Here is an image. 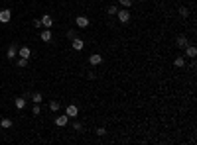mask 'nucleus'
Returning a JSON list of instances; mask_svg holds the SVG:
<instances>
[{
    "mask_svg": "<svg viewBox=\"0 0 197 145\" xmlns=\"http://www.w3.org/2000/svg\"><path fill=\"white\" fill-rule=\"evenodd\" d=\"M116 16H118V22H122V24H128V22H130V12H128L126 8L118 10V12H116Z\"/></svg>",
    "mask_w": 197,
    "mask_h": 145,
    "instance_id": "nucleus-1",
    "label": "nucleus"
},
{
    "mask_svg": "<svg viewBox=\"0 0 197 145\" xmlns=\"http://www.w3.org/2000/svg\"><path fill=\"white\" fill-rule=\"evenodd\" d=\"M10 20H12V10H8V8L0 10V24H8Z\"/></svg>",
    "mask_w": 197,
    "mask_h": 145,
    "instance_id": "nucleus-2",
    "label": "nucleus"
},
{
    "mask_svg": "<svg viewBox=\"0 0 197 145\" xmlns=\"http://www.w3.org/2000/svg\"><path fill=\"white\" fill-rule=\"evenodd\" d=\"M65 116H67V118H77V116H79V108L75 104H69L65 108Z\"/></svg>",
    "mask_w": 197,
    "mask_h": 145,
    "instance_id": "nucleus-3",
    "label": "nucleus"
},
{
    "mask_svg": "<svg viewBox=\"0 0 197 145\" xmlns=\"http://www.w3.org/2000/svg\"><path fill=\"white\" fill-rule=\"evenodd\" d=\"M89 63L93 65V67H97V65L103 63V55H99V53H91L89 55Z\"/></svg>",
    "mask_w": 197,
    "mask_h": 145,
    "instance_id": "nucleus-4",
    "label": "nucleus"
},
{
    "mask_svg": "<svg viewBox=\"0 0 197 145\" xmlns=\"http://www.w3.org/2000/svg\"><path fill=\"white\" fill-rule=\"evenodd\" d=\"M71 47H73L75 51H81V49L85 47V43H83L81 37H73V39H71Z\"/></svg>",
    "mask_w": 197,
    "mask_h": 145,
    "instance_id": "nucleus-5",
    "label": "nucleus"
},
{
    "mask_svg": "<svg viewBox=\"0 0 197 145\" xmlns=\"http://www.w3.org/2000/svg\"><path fill=\"white\" fill-rule=\"evenodd\" d=\"M6 57H8V59H16V57H18V47H16V45L14 43H12L10 45V47H8V51H6Z\"/></svg>",
    "mask_w": 197,
    "mask_h": 145,
    "instance_id": "nucleus-6",
    "label": "nucleus"
},
{
    "mask_svg": "<svg viewBox=\"0 0 197 145\" xmlns=\"http://www.w3.org/2000/svg\"><path fill=\"white\" fill-rule=\"evenodd\" d=\"M40 20H41V26H44V28H47V30L53 26V20H51V16H49V14H44Z\"/></svg>",
    "mask_w": 197,
    "mask_h": 145,
    "instance_id": "nucleus-7",
    "label": "nucleus"
},
{
    "mask_svg": "<svg viewBox=\"0 0 197 145\" xmlns=\"http://www.w3.org/2000/svg\"><path fill=\"white\" fill-rule=\"evenodd\" d=\"M75 24H77L79 28H87L89 26V18H87V16H77V18H75Z\"/></svg>",
    "mask_w": 197,
    "mask_h": 145,
    "instance_id": "nucleus-8",
    "label": "nucleus"
},
{
    "mask_svg": "<svg viewBox=\"0 0 197 145\" xmlns=\"http://www.w3.org/2000/svg\"><path fill=\"white\" fill-rule=\"evenodd\" d=\"M67 122H69V118H67L65 114H63V116H57V118H55V126H57V127H65Z\"/></svg>",
    "mask_w": 197,
    "mask_h": 145,
    "instance_id": "nucleus-9",
    "label": "nucleus"
},
{
    "mask_svg": "<svg viewBox=\"0 0 197 145\" xmlns=\"http://www.w3.org/2000/svg\"><path fill=\"white\" fill-rule=\"evenodd\" d=\"M30 55H32L30 47H20L18 49V57H22V59H30Z\"/></svg>",
    "mask_w": 197,
    "mask_h": 145,
    "instance_id": "nucleus-10",
    "label": "nucleus"
},
{
    "mask_svg": "<svg viewBox=\"0 0 197 145\" xmlns=\"http://www.w3.org/2000/svg\"><path fill=\"white\" fill-rule=\"evenodd\" d=\"M183 49H185V55L187 57H191V59H195V57H197V49L193 47V45H187V47H183Z\"/></svg>",
    "mask_w": 197,
    "mask_h": 145,
    "instance_id": "nucleus-11",
    "label": "nucleus"
},
{
    "mask_svg": "<svg viewBox=\"0 0 197 145\" xmlns=\"http://www.w3.org/2000/svg\"><path fill=\"white\" fill-rule=\"evenodd\" d=\"M187 45H189V39H187L185 35H179V37H178V47L183 49V47H187Z\"/></svg>",
    "mask_w": 197,
    "mask_h": 145,
    "instance_id": "nucleus-12",
    "label": "nucleus"
},
{
    "mask_svg": "<svg viewBox=\"0 0 197 145\" xmlns=\"http://www.w3.org/2000/svg\"><path fill=\"white\" fill-rule=\"evenodd\" d=\"M40 37H41V39H44V41H45V43H47V41H51V39H53V35H51V31H49V30H47V28H45V30H44V31H41V35H40Z\"/></svg>",
    "mask_w": 197,
    "mask_h": 145,
    "instance_id": "nucleus-13",
    "label": "nucleus"
},
{
    "mask_svg": "<svg viewBox=\"0 0 197 145\" xmlns=\"http://www.w3.org/2000/svg\"><path fill=\"white\" fill-rule=\"evenodd\" d=\"M174 65L178 69H183V67H185V57H175V59H174Z\"/></svg>",
    "mask_w": 197,
    "mask_h": 145,
    "instance_id": "nucleus-14",
    "label": "nucleus"
},
{
    "mask_svg": "<svg viewBox=\"0 0 197 145\" xmlns=\"http://www.w3.org/2000/svg\"><path fill=\"white\" fill-rule=\"evenodd\" d=\"M14 104H16V108H18V110L26 108V98H22V96H20V98H16V100H14Z\"/></svg>",
    "mask_w": 197,
    "mask_h": 145,
    "instance_id": "nucleus-15",
    "label": "nucleus"
},
{
    "mask_svg": "<svg viewBox=\"0 0 197 145\" xmlns=\"http://www.w3.org/2000/svg\"><path fill=\"white\" fill-rule=\"evenodd\" d=\"M0 127H4V130H10V127H12V120H10V118L0 120Z\"/></svg>",
    "mask_w": 197,
    "mask_h": 145,
    "instance_id": "nucleus-16",
    "label": "nucleus"
},
{
    "mask_svg": "<svg viewBox=\"0 0 197 145\" xmlns=\"http://www.w3.org/2000/svg\"><path fill=\"white\" fill-rule=\"evenodd\" d=\"M30 98H32V102H33V104H41V100H44V96H41L40 92H33Z\"/></svg>",
    "mask_w": 197,
    "mask_h": 145,
    "instance_id": "nucleus-17",
    "label": "nucleus"
},
{
    "mask_svg": "<svg viewBox=\"0 0 197 145\" xmlns=\"http://www.w3.org/2000/svg\"><path fill=\"white\" fill-rule=\"evenodd\" d=\"M59 100H51V102H49V110H51V112H57V110H59Z\"/></svg>",
    "mask_w": 197,
    "mask_h": 145,
    "instance_id": "nucleus-18",
    "label": "nucleus"
},
{
    "mask_svg": "<svg viewBox=\"0 0 197 145\" xmlns=\"http://www.w3.org/2000/svg\"><path fill=\"white\" fill-rule=\"evenodd\" d=\"M179 16H181V18H187V16H189V10H187V8L185 6H179Z\"/></svg>",
    "mask_w": 197,
    "mask_h": 145,
    "instance_id": "nucleus-19",
    "label": "nucleus"
},
{
    "mask_svg": "<svg viewBox=\"0 0 197 145\" xmlns=\"http://www.w3.org/2000/svg\"><path fill=\"white\" fill-rule=\"evenodd\" d=\"M16 65H18L20 69H24V67H26V65H28V59H22V57H20V59L16 61Z\"/></svg>",
    "mask_w": 197,
    "mask_h": 145,
    "instance_id": "nucleus-20",
    "label": "nucleus"
},
{
    "mask_svg": "<svg viewBox=\"0 0 197 145\" xmlns=\"http://www.w3.org/2000/svg\"><path fill=\"white\" fill-rule=\"evenodd\" d=\"M107 12H108L111 16H114L116 12H118V6H108V10H107Z\"/></svg>",
    "mask_w": 197,
    "mask_h": 145,
    "instance_id": "nucleus-21",
    "label": "nucleus"
},
{
    "mask_svg": "<svg viewBox=\"0 0 197 145\" xmlns=\"http://www.w3.org/2000/svg\"><path fill=\"white\" fill-rule=\"evenodd\" d=\"M95 133H97L99 137H103V135L107 133V130H104V127H97V130H95Z\"/></svg>",
    "mask_w": 197,
    "mask_h": 145,
    "instance_id": "nucleus-22",
    "label": "nucleus"
},
{
    "mask_svg": "<svg viewBox=\"0 0 197 145\" xmlns=\"http://www.w3.org/2000/svg\"><path fill=\"white\" fill-rule=\"evenodd\" d=\"M73 130H75V131H83V124H81V122H75V124H73Z\"/></svg>",
    "mask_w": 197,
    "mask_h": 145,
    "instance_id": "nucleus-23",
    "label": "nucleus"
},
{
    "mask_svg": "<svg viewBox=\"0 0 197 145\" xmlns=\"http://www.w3.org/2000/svg\"><path fill=\"white\" fill-rule=\"evenodd\" d=\"M40 112H41V110H40V104H33V108H32V114H33V116H40Z\"/></svg>",
    "mask_w": 197,
    "mask_h": 145,
    "instance_id": "nucleus-24",
    "label": "nucleus"
},
{
    "mask_svg": "<svg viewBox=\"0 0 197 145\" xmlns=\"http://www.w3.org/2000/svg\"><path fill=\"white\" fill-rule=\"evenodd\" d=\"M118 4H120V6H122V8H128V6H130V0H118Z\"/></svg>",
    "mask_w": 197,
    "mask_h": 145,
    "instance_id": "nucleus-25",
    "label": "nucleus"
},
{
    "mask_svg": "<svg viewBox=\"0 0 197 145\" xmlns=\"http://www.w3.org/2000/svg\"><path fill=\"white\" fill-rule=\"evenodd\" d=\"M67 37H69V39H73V37H77V35H75L73 30H69V31H67Z\"/></svg>",
    "mask_w": 197,
    "mask_h": 145,
    "instance_id": "nucleus-26",
    "label": "nucleus"
},
{
    "mask_svg": "<svg viewBox=\"0 0 197 145\" xmlns=\"http://www.w3.org/2000/svg\"><path fill=\"white\" fill-rule=\"evenodd\" d=\"M33 26H36V28H41V20H33Z\"/></svg>",
    "mask_w": 197,
    "mask_h": 145,
    "instance_id": "nucleus-27",
    "label": "nucleus"
}]
</instances>
